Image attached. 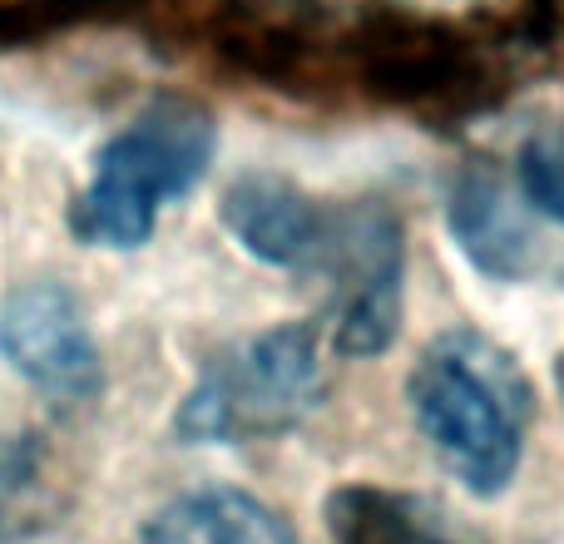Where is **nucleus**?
Segmentation results:
<instances>
[{"mask_svg":"<svg viewBox=\"0 0 564 544\" xmlns=\"http://www.w3.org/2000/svg\"><path fill=\"white\" fill-rule=\"evenodd\" d=\"M406 401L426 446L470 496L490 500L516 480L535 416V387L506 341L480 327L431 337L406 377Z\"/></svg>","mask_w":564,"mask_h":544,"instance_id":"f257e3e1","label":"nucleus"},{"mask_svg":"<svg viewBox=\"0 0 564 544\" xmlns=\"http://www.w3.org/2000/svg\"><path fill=\"white\" fill-rule=\"evenodd\" d=\"M218 149L208 105L159 95L95 154L89 184L69 204V233L85 248L134 253L154 238L159 214L204 184Z\"/></svg>","mask_w":564,"mask_h":544,"instance_id":"f03ea898","label":"nucleus"},{"mask_svg":"<svg viewBox=\"0 0 564 544\" xmlns=\"http://www.w3.org/2000/svg\"><path fill=\"white\" fill-rule=\"evenodd\" d=\"M327 401V357L312 322H278L268 331L214 351L174 411L184 446H248L307 426Z\"/></svg>","mask_w":564,"mask_h":544,"instance_id":"7ed1b4c3","label":"nucleus"},{"mask_svg":"<svg viewBox=\"0 0 564 544\" xmlns=\"http://www.w3.org/2000/svg\"><path fill=\"white\" fill-rule=\"evenodd\" d=\"M312 278L327 287V347L337 357H381L406 312V233L387 204H337V228Z\"/></svg>","mask_w":564,"mask_h":544,"instance_id":"20e7f679","label":"nucleus"},{"mask_svg":"<svg viewBox=\"0 0 564 544\" xmlns=\"http://www.w3.org/2000/svg\"><path fill=\"white\" fill-rule=\"evenodd\" d=\"M0 357L20 381L50 401H95L105 391V351L85 317V302L59 278L20 282L0 307Z\"/></svg>","mask_w":564,"mask_h":544,"instance_id":"39448f33","label":"nucleus"},{"mask_svg":"<svg viewBox=\"0 0 564 544\" xmlns=\"http://www.w3.org/2000/svg\"><path fill=\"white\" fill-rule=\"evenodd\" d=\"M218 218L248 258L312 278L332 243V228H337V204L307 194L288 174L253 168V174H238L224 188Z\"/></svg>","mask_w":564,"mask_h":544,"instance_id":"423d86ee","label":"nucleus"},{"mask_svg":"<svg viewBox=\"0 0 564 544\" xmlns=\"http://www.w3.org/2000/svg\"><path fill=\"white\" fill-rule=\"evenodd\" d=\"M446 228L466 263L490 282H525L535 272V233L500 174L480 159L456 168L446 188Z\"/></svg>","mask_w":564,"mask_h":544,"instance_id":"0eeeda50","label":"nucleus"},{"mask_svg":"<svg viewBox=\"0 0 564 544\" xmlns=\"http://www.w3.org/2000/svg\"><path fill=\"white\" fill-rule=\"evenodd\" d=\"M129 544H297V535L268 500L234 486H208L154 510Z\"/></svg>","mask_w":564,"mask_h":544,"instance_id":"6e6552de","label":"nucleus"},{"mask_svg":"<svg viewBox=\"0 0 564 544\" xmlns=\"http://www.w3.org/2000/svg\"><path fill=\"white\" fill-rule=\"evenodd\" d=\"M332 544H466L426 500L381 486H341L327 500Z\"/></svg>","mask_w":564,"mask_h":544,"instance_id":"1a4fd4ad","label":"nucleus"},{"mask_svg":"<svg viewBox=\"0 0 564 544\" xmlns=\"http://www.w3.org/2000/svg\"><path fill=\"white\" fill-rule=\"evenodd\" d=\"M516 174H520V194H525V204L535 208V214L564 224V119L530 129L525 144H520Z\"/></svg>","mask_w":564,"mask_h":544,"instance_id":"9d476101","label":"nucleus"},{"mask_svg":"<svg viewBox=\"0 0 564 544\" xmlns=\"http://www.w3.org/2000/svg\"><path fill=\"white\" fill-rule=\"evenodd\" d=\"M387 6L411 15H470V10H496L500 0H387Z\"/></svg>","mask_w":564,"mask_h":544,"instance_id":"9b49d317","label":"nucleus"},{"mask_svg":"<svg viewBox=\"0 0 564 544\" xmlns=\"http://www.w3.org/2000/svg\"><path fill=\"white\" fill-rule=\"evenodd\" d=\"M555 387H560V401H564V351L555 357Z\"/></svg>","mask_w":564,"mask_h":544,"instance_id":"f8f14e48","label":"nucleus"}]
</instances>
